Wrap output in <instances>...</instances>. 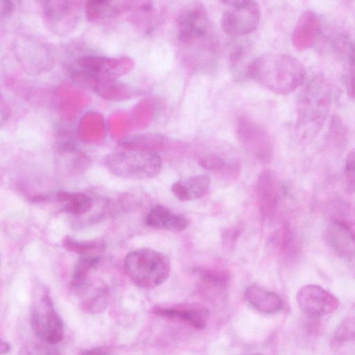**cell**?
<instances>
[{"mask_svg":"<svg viewBox=\"0 0 355 355\" xmlns=\"http://www.w3.org/2000/svg\"><path fill=\"white\" fill-rule=\"evenodd\" d=\"M257 196L259 210L266 218L273 216L278 205L280 184L275 174L270 171H263L257 181Z\"/></svg>","mask_w":355,"mask_h":355,"instance_id":"cell-12","label":"cell"},{"mask_svg":"<svg viewBox=\"0 0 355 355\" xmlns=\"http://www.w3.org/2000/svg\"><path fill=\"white\" fill-rule=\"evenodd\" d=\"M178 37L182 47L191 53L185 56L193 66L214 62L217 52V40L211 30L208 12L198 1L185 5L177 18Z\"/></svg>","mask_w":355,"mask_h":355,"instance_id":"cell-1","label":"cell"},{"mask_svg":"<svg viewBox=\"0 0 355 355\" xmlns=\"http://www.w3.org/2000/svg\"><path fill=\"white\" fill-rule=\"evenodd\" d=\"M13 10L12 1L1 0L0 1V16L1 19H6L11 14Z\"/></svg>","mask_w":355,"mask_h":355,"instance_id":"cell-28","label":"cell"},{"mask_svg":"<svg viewBox=\"0 0 355 355\" xmlns=\"http://www.w3.org/2000/svg\"><path fill=\"white\" fill-rule=\"evenodd\" d=\"M64 248L71 252L81 254L82 255L94 254L101 252L104 245L97 241H79L69 237L63 241Z\"/></svg>","mask_w":355,"mask_h":355,"instance_id":"cell-24","label":"cell"},{"mask_svg":"<svg viewBox=\"0 0 355 355\" xmlns=\"http://www.w3.org/2000/svg\"><path fill=\"white\" fill-rule=\"evenodd\" d=\"M109 302L108 292L105 288H100L90 296L83 300L81 309L88 313L103 311Z\"/></svg>","mask_w":355,"mask_h":355,"instance_id":"cell-22","label":"cell"},{"mask_svg":"<svg viewBox=\"0 0 355 355\" xmlns=\"http://www.w3.org/2000/svg\"><path fill=\"white\" fill-rule=\"evenodd\" d=\"M199 163L204 168L211 171H223L230 169L232 165L220 153L214 152L200 157Z\"/></svg>","mask_w":355,"mask_h":355,"instance_id":"cell-25","label":"cell"},{"mask_svg":"<svg viewBox=\"0 0 355 355\" xmlns=\"http://www.w3.org/2000/svg\"><path fill=\"white\" fill-rule=\"evenodd\" d=\"M31 323L35 335L48 344H57L63 339V323L47 291H43L33 300Z\"/></svg>","mask_w":355,"mask_h":355,"instance_id":"cell-6","label":"cell"},{"mask_svg":"<svg viewBox=\"0 0 355 355\" xmlns=\"http://www.w3.org/2000/svg\"><path fill=\"white\" fill-rule=\"evenodd\" d=\"M235 132L242 146L259 161L267 163L273 155V145L266 128L247 116L237 118Z\"/></svg>","mask_w":355,"mask_h":355,"instance_id":"cell-8","label":"cell"},{"mask_svg":"<svg viewBox=\"0 0 355 355\" xmlns=\"http://www.w3.org/2000/svg\"><path fill=\"white\" fill-rule=\"evenodd\" d=\"M145 224L155 229L180 232L187 227L189 220L184 216L175 214L167 207L157 205L147 214Z\"/></svg>","mask_w":355,"mask_h":355,"instance_id":"cell-14","label":"cell"},{"mask_svg":"<svg viewBox=\"0 0 355 355\" xmlns=\"http://www.w3.org/2000/svg\"><path fill=\"white\" fill-rule=\"evenodd\" d=\"M247 73L260 85L280 95L293 92L304 83L306 76L305 67L297 58L280 53L256 58L249 63Z\"/></svg>","mask_w":355,"mask_h":355,"instance_id":"cell-2","label":"cell"},{"mask_svg":"<svg viewBox=\"0 0 355 355\" xmlns=\"http://www.w3.org/2000/svg\"><path fill=\"white\" fill-rule=\"evenodd\" d=\"M345 175L348 187L355 193V148L347 155Z\"/></svg>","mask_w":355,"mask_h":355,"instance_id":"cell-27","label":"cell"},{"mask_svg":"<svg viewBox=\"0 0 355 355\" xmlns=\"http://www.w3.org/2000/svg\"><path fill=\"white\" fill-rule=\"evenodd\" d=\"M331 88L327 79L316 74L306 83L297 109V129L303 138L312 139L324 123L331 105Z\"/></svg>","mask_w":355,"mask_h":355,"instance_id":"cell-3","label":"cell"},{"mask_svg":"<svg viewBox=\"0 0 355 355\" xmlns=\"http://www.w3.org/2000/svg\"><path fill=\"white\" fill-rule=\"evenodd\" d=\"M345 86L349 98L355 102V46L351 45L348 52Z\"/></svg>","mask_w":355,"mask_h":355,"instance_id":"cell-26","label":"cell"},{"mask_svg":"<svg viewBox=\"0 0 355 355\" xmlns=\"http://www.w3.org/2000/svg\"><path fill=\"white\" fill-rule=\"evenodd\" d=\"M58 202L63 203V210L74 216H82L90 212L94 200L82 192L60 191L56 195Z\"/></svg>","mask_w":355,"mask_h":355,"instance_id":"cell-19","label":"cell"},{"mask_svg":"<svg viewBox=\"0 0 355 355\" xmlns=\"http://www.w3.org/2000/svg\"><path fill=\"white\" fill-rule=\"evenodd\" d=\"M10 351V344L5 340H1L0 344V355H7Z\"/></svg>","mask_w":355,"mask_h":355,"instance_id":"cell-31","label":"cell"},{"mask_svg":"<svg viewBox=\"0 0 355 355\" xmlns=\"http://www.w3.org/2000/svg\"><path fill=\"white\" fill-rule=\"evenodd\" d=\"M355 339V318H345L336 327L332 336V345L339 346Z\"/></svg>","mask_w":355,"mask_h":355,"instance_id":"cell-23","label":"cell"},{"mask_svg":"<svg viewBox=\"0 0 355 355\" xmlns=\"http://www.w3.org/2000/svg\"><path fill=\"white\" fill-rule=\"evenodd\" d=\"M210 180L206 175H196L175 182L171 187L173 195L181 201H191L205 196Z\"/></svg>","mask_w":355,"mask_h":355,"instance_id":"cell-16","label":"cell"},{"mask_svg":"<svg viewBox=\"0 0 355 355\" xmlns=\"http://www.w3.org/2000/svg\"><path fill=\"white\" fill-rule=\"evenodd\" d=\"M296 300L303 312L313 317L329 315L339 306L336 296L315 284L302 286L297 293Z\"/></svg>","mask_w":355,"mask_h":355,"instance_id":"cell-9","label":"cell"},{"mask_svg":"<svg viewBox=\"0 0 355 355\" xmlns=\"http://www.w3.org/2000/svg\"><path fill=\"white\" fill-rule=\"evenodd\" d=\"M326 238L338 255L350 257L355 252V234L343 223L334 219L328 227Z\"/></svg>","mask_w":355,"mask_h":355,"instance_id":"cell-15","label":"cell"},{"mask_svg":"<svg viewBox=\"0 0 355 355\" xmlns=\"http://www.w3.org/2000/svg\"><path fill=\"white\" fill-rule=\"evenodd\" d=\"M76 1H46L42 12L48 27L57 33H67L77 22L79 6Z\"/></svg>","mask_w":355,"mask_h":355,"instance_id":"cell-10","label":"cell"},{"mask_svg":"<svg viewBox=\"0 0 355 355\" xmlns=\"http://www.w3.org/2000/svg\"><path fill=\"white\" fill-rule=\"evenodd\" d=\"M118 6L110 1H92L86 4L88 17L93 20L107 19L116 15Z\"/></svg>","mask_w":355,"mask_h":355,"instance_id":"cell-21","label":"cell"},{"mask_svg":"<svg viewBox=\"0 0 355 355\" xmlns=\"http://www.w3.org/2000/svg\"><path fill=\"white\" fill-rule=\"evenodd\" d=\"M101 256L96 254L82 255L76 264L71 280V289L78 296L85 295L88 288V275L101 261Z\"/></svg>","mask_w":355,"mask_h":355,"instance_id":"cell-18","label":"cell"},{"mask_svg":"<svg viewBox=\"0 0 355 355\" xmlns=\"http://www.w3.org/2000/svg\"><path fill=\"white\" fill-rule=\"evenodd\" d=\"M79 355H116L110 349L105 347H98L89 349Z\"/></svg>","mask_w":355,"mask_h":355,"instance_id":"cell-29","label":"cell"},{"mask_svg":"<svg viewBox=\"0 0 355 355\" xmlns=\"http://www.w3.org/2000/svg\"><path fill=\"white\" fill-rule=\"evenodd\" d=\"M153 311L163 318L182 321L197 330L204 329L209 318L208 309L197 304L159 306H155Z\"/></svg>","mask_w":355,"mask_h":355,"instance_id":"cell-11","label":"cell"},{"mask_svg":"<svg viewBox=\"0 0 355 355\" xmlns=\"http://www.w3.org/2000/svg\"><path fill=\"white\" fill-rule=\"evenodd\" d=\"M126 274L137 286L155 288L168 278L171 263L163 253L150 248L130 252L124 259Z\"/></svg>","mask_w":355,"mask_h":355,"instance_id":"cell-4","label":"cell"},{"mask_svg":"<svg viewBox=\"0 0 355 355\" xmlns=\"http://www.w3.org/2000/svg\"><path fill=\"white\" fill-rule=\"evenodd\" d=\"M164 144V137L157 134H143L127 137L120 142L125 149L156 151Z\"/></svg>","mask_w":355,"mask_h":355,"instance_id":"cell-20","label":"cell"},{"mask_svg":"<svg viewBox=\"0 0 355 355\" xmlns=\"http://www.w3.org/2000/svg\"><path fill=\"white\" fill-rule=\"evenodd\" d=\"M244 296L253 308L263 313H275L283 306V302L279 295L257 286L247 287Z\"/></svg>","mask_w":355,"mask_h":355,"instance_id":"cell-17","label":"cell"},{"mask_svg":"<svg viewBox=\"0 0 355 355\" xmlns=\"http://www.w3.org/2000/svg\"><path fill=\"white\" fill-rule=\"evenodd\" d=\"M229 6L220 19L223 31L231 36H243L254 31L259 23V4L250 0H229L223 2Z\"/></svg>","mask_w":355,"mask_h":355,"instance_id":"cell-7","label":"cell"},{"mask_svg":"<svg viewBox=\"0 0 355 355\" xmlns=\"http://www.w3.org/2000/svg\"><path fill=\"white\" fill-rule=\"evenodd\" d=\"M37 349L30 345H25L21 349L19 355H40Z\"/></svg>","mask_w":355,"mask_h":355,"instance_id":"cell-30","label":"cell"},{"mask_svg":"<svg viewBox=\"0 0 355 355\" xmlns=\"http://www.w3.org/2000/svg\"><path fill=\"white\" fill-rule=\"evenodd\" d=\"M105 166L123 179L147 180L159 173L162 162L156 151L125 149L112 152L105 158Z\"/></svg>","mask_w":355,"mask_h":355,"instance_id":"cell-5","label":"cell"},{"mask_svg":"<svg viewBox=\"0 0 355 355\" xmlns=\"http://www.w3.org/2000/svg\"><path fill=\"white\" fill-rule=\"evenodd\" d=\"M320 27L316 13L311 10H304L299 17L293 34L292 44L299 51H304L313 45Z\"/></svg>","mask_w":355,"mask_h":355,"instance_id":"cell-13","label":"cell"}]
</instances>
